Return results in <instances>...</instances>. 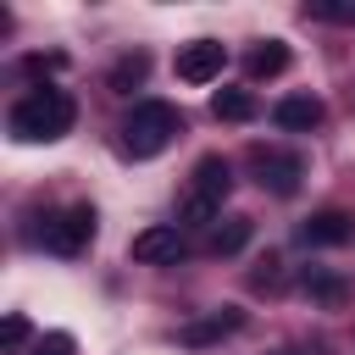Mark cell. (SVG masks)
<instances>
[{
  "label": "cell",
  "mask_w": 355,
  "mask_h": 355,
  "mask_svg": "<svg viewBox=\"0 0 355 355\" xmlns=\"http://www.w3.org/2000/svg\"><path fill=\"white\" fill-rule=\"evenodd\" d=\"M72 122H78V100L67 89H33L6 116L11 139H22V144H55V139L72 133Z\"/></svg>",
  "instance_id": "cell-1"
},
{
  "label": "cell",
  "mask_w": 355,
  "mask_h": 355,
  "mask_svg": "<svg viewBox=\"0 0 355 355\" xmlns=\"http://www.w3.org/2000/svg\"><path fill=\"white\" fill-rule=\"evenodd\" d=\"M178 133H183V111H178V105H166V100H139V105L128 111V122H122V155L150 161V155H161Z\"/></svg>",
  "instance_id": "cell-2"
},
{
  "label": "cell",
  "mask_w": 355,
  "mask_h": 355,
  "mask_svg": "<svg viewBox=\"0 0 355 355\" xmlns=\"http://www.w3.org/2000/svg\"><path fill=\"white\" fill-rule=\"evenodd\" d=\"M39 239H44L50 255H83L89 239H94V205H67V211H55Z\"/></svg>",
  "instance_id": "cell-3"
},
{
  "label": "cell",
  "mask_w": 355,
  "mask_h": 355,
  "mask_svg": "<svg viewBox=\"0 0 355 355\" xmlns=\"http://www.w3.org/2000/svg\"><path fill=\"white\" fill-rule=\"evenodd\" d=\"M222 67H227V50H222L216 39H194V44L178 50V78H183V83H216Z\"/></svg>",
  "instance_id": "cell-4"
},
{
  "label": "cell",
  "mask_w": 355,
  "mask_h": 355,
  "mask_svg": "<svg viewBox=\"0 0 355 355\" xmlns=\"http://www.w3.org/2000/svg\"><path fill=\"white\" fill-rule=\"evenodd\" d=\"M255 172H261V189L294 194L300 178H305V161H300L294 150H261V144H255Z\"/></svg>",
  "instance_id": "cell-5"
},
{
  "label": "cell",
  "mask_w": 355,
  "mask_h": 355,
  "mask_svg": "<svg viewBox=\"0 0 355 355\" xmlns=\"http://www.w3.org/2000/svg\"><path fill=\"white\" fill-rule=\"evenodd\" d=\"M349 233H355V216H349V211H338V205H327V211H316V216H305V222H300V244H305V250L349 244Z\"/></svg>",
  "instance_id": "cell-6"
},
{
  "label": "cell",
  "mask_w": 355,
  "mask_h": 355,
  "mask_svg": "<svg viewBox=\"0 0 355 355\" xmlns=\"http://www.w3.org/2000/svg\"><path fill=\"white\" fill-rule=\"evenodd\" d=\"M189 194L222 211V200L233 194V166H227V155H200V161H194V178H189Z\"/></svg>",
  "instance_id": "cell-7"
},
{
  "label": "cell",
  "mask_w": 355,
  "mask_h": 355,
  "mask_svg": "<svg viewBox=\"0 0 355 355\" xmlns=\"http://www.w3.org/2000/svg\"><path fill=\"white\" fill-rule=\"evenodd\" d=\"M128 255H133V261H144V266H166V261H178V255H183V233H178V227H166V222L139 227V233H133V244H128Z\"/></svg>",
  "instance_id": "cell-8"
},
{
  "label": "cell",
  "mask_w": 355,
  "mask_h": 355,
  "mask_svg": "<svg viewBox=\"0 0 355 355\" xmlns=\"http://www.w3.org/2000/svg\"><path fill=\"white\" fill-rule=\"evenodd\" d=\"M322 116H327V111H322L316 94H283V100L272 105V122H277L283 133H311Z\"/></svg>",
  "instance_id": "cell-9"
},
{
  "label": "cell",
  "mask_w": 355,
  "mask_h": 355,
  "mask_svg": "<svg viewBox=\"0 0 355 355\" xmlns=\"http://www.w3.org/2000/svg\"><path fill=\"white\" fill-rule=\"evenodd\" d=\"M239 327H244V311H233V305H222V311H211V316H200V322H189V327H183L178 338L200 349V344H216V338H227V333H239Z\"/></svg>",
  "instance_id": "cell-10"
},
{
  "label": "cell",
  "mask_w": 355,
  "mask_h": 355,
  "mask_svg": "<svg viewBox=\"0 0 355 355\" xmlns=\"http://www.w3.org/2000/svg\"><path fill=\"white\" fill-rule=\"evenodd\" d=\"M288 61H294V55H288V44H283V39H266V44H255V50H250V61H244V67H250V78L261 83V78L288 72Z\"/></svg>",
  "instance_id": "cell-11"
},
{
  "label": "cell",
  "mask_w": 355,
  "mask_h": 355,
  "mask_svg": "<svg viewBox=\"0 0 355 355\" xmlns=\"http://www.w3.org/2000/svg\"><path fill=\"white\" fill-rule=\"evenodd\" d=\"M250 233H255V222H250V216H227L222 227H211L205 250H211V255H239V250L250 244Z\"/></svg>",
  "instance_id": "cell-12"
},
{
  "label": "cell",
  "mask_w": 355,
  "mask_h": 355,
  "mask_svg": "<svg viewBox=\"0 0 355 355\" xmlns=\"http://www.w3.org/2000/svg\"><path fill=\"white\" fill-rule=\"evenodd\" d=\"M300 288H305L316 305H344V294H349V283H344L338 272H327V266H311V272L300 277Z\"/></svg>",
  "instance_id": "cell-13"
},
{
  "label": "cell",
  "mask_w": 355,
  "mask_h": 355,
  "mask_svg": "<svg viewBox=\"0 0 355 355\" xmlns=\"http://www.w3.org/2000/svg\"><path fill=\"white\" fill-rule=\"evenodd\" d=\"M211 116L216 122H250L255 116V94L250 89H216L211 94Z\"/></svg>",
  "instance_id": "cell-14"
},
{
  "label": "cell",
  "mask_w": 355,
  "mask_h": 355,
  "mask_svg": "<svg viewBox=\"0 0 355 355\" xmlns=\"http://www.w3.org/2000/svg\"><path fill=\"white\" fill-rule=\"evenodd\" d=\"M144 78H150V55H144V50H128V55L111 67V89H116V94H133Z\"/></svg>",
  "instance_id": "cell-15"
},
{
  "label": "cell",
  "mask_w": 355,
  "mask_h": 355,
  "mask_svg": "<svg viewBox=\"0 0 355 355\" xmlns=\"http://www.w3.org/2000/svg\"><path fill=\"white\" fill-rule=\"evenodd\" d=\"M28 338H33V327H28V316H22V311H11V316L0 322V344H6V349H22Z\"/></svg>",
  "instance_id": "cell-16"
},
{
  "label": "cell",
  "mask_w": 355,
  "mask_h": 355,
  "mask_svg": "<svg viewBox=\"0 0 355 355\" xmlns=\"http://www.w3.org/2000/svg\"><path fill=\"white\" fill-rule=\"evenodd\" d=\"M33 355H78V344H72V333H44L33 344Z\"/></svg>",
  "instance_id": "cell-17"
},
{
  "label": "cell",
  "mask_w": 355,
  "mask_h": 355,
  "mask_svg": "<svg viewBox=\"0 0 355 355\" xmlns=\"http://www.w3.org/2000/svg\"><path fill=\"white\" fill-rule=\"evenodd\" d=\"M305 17H322V22H355V6L344 0V6H311Z\"/></svg>",
  "instance_id": "cell-18"
},
{
  "label": "cell",
  "mask_w": 355,
  "mask_h": 355,
  "mask_svg": "<svg viewBox=\"0 0 355 355\" xmlns=\"http://www.w3.org/2000/svg\"><path fill=\"white\" fill-rule=\"evenodd\" d=\"M261 266H266V272H250V283H255V288H277V283H283V272H277V255H266Z\"/></svg>",
  "instance_id": "cell-19"
},
{
  "label": "cell",
  "mask_w": 355,
  "mask_h": 355,
  "mask_svg": "<svg viewBox=\"0 0 355 355\" xmlns=\"http://www.w3.org/2000/svg\"><path fill=\"white\" fill-rule=\"evenodd\" d=\"M55 67H67V55H28L22 61V72H33V78L39 72H55Z\"/></svg>",
  "instance_id": "cell-20"
},
{
  "label": "cell",
  "mask_w": 355,
  "mask_h": 355,
  "mask_svg": "<svg viewBox=\"0 0 355 355\" xmlns=\"http://www.w3.org/2000/svg\"><path fill=\"white\" fill-rule=\"evenodd\" d=\"M283 355H311V349H283Z\"/></svg>",
  "instance_id": "cell-21"
}]
</instances>
